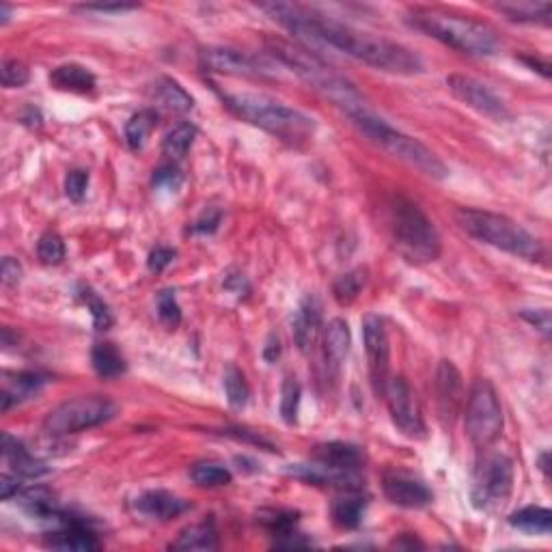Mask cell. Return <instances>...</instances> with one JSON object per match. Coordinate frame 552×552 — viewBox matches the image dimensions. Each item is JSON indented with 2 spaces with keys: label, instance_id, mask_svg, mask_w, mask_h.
Instances as JSON below:
<instances>
[{
  "label": "cell",
  "instance_id": "obj_40",
  "mask_svg": "<svg viewBox=\"0 0 552 552\" xmlns=\"http://www.w3.org/2000/svg\"><path fill=\"white\" fill-rule=\"evenodd\" d=\"M65 242L56 232H45L37 242V257L45 266H59L65 259Z\"/></svg>",
  "mask_w": 552,
  "mask_h": 552
},
{
  "label": "cell",
  "instance_id": "obj_46",
  "mask_svg": "<svg viewBox=\"0 0 552 552\" xmlns=\"http://www.w3.org/2000/svg\"><path fill=\"white\" fill-rule=\"evenodd\" d=\"M520 315L528 321V324L537 328L544 337L550 335V310L548 309H525V310H520Z\"/></svg>",
  "mask_w": 552,
  "mask_h": 552
},
{
  "label": "cell",
  "instance_id": "obj_28",
  "mask_svg": "<svg viewBox=\"0 0 552 552\" xmlns=\"http://www.w3.org/2000/svg\"><path fill=\"white\" fill-rule=\"evenodd\" d=\"M172 550H218V531L214 522L186 527L171 544Z\"/></svg>",
  "mask_w": 552,
  "mask_h": 552
},
{
  "label": "cell",
  "instance_id": "obj_42",
  "mask_svg": "<svg viewBox=\"0 0 552 552\" xmlns=\"http://www.w3.org/2000/svg\"><path fill=\"white\" fill-rule=\"evenodd\" d=\"M28 78H31V74H28V69L25 63L9 59L3 63V69H0V80H3V86H7V89H20V86H25L28 83Z\"/></svg>",
  "mask_w": 552,
  "mask_h": 552
},
{
  "label": "cell",
  "instance_id": "obj_3",
  "mask_svg": "<svg viewBox=\"0 0 552 552\" xmlns=\"http://www.w3.org/2000/svg\"><path fill=\"white\" fill-rule=\"evenodd\" d=\"M270 52L283 65L290 67L293 74H298L304 83H309L320 94H324L332 104L343 108L348 113V117H352L356 113L370 111L365 106L362 95L354 89V84L350 80H345L341 74H337L321 56L315 54V50L301 48V45L283 42V39H270Z\"/></svg>",
  "mask_w": 552,
  "mask_h": 552
},
{
  "label": "cell",
  "instance_id": "obj_16",
  "mask_svg": "<svg viewBox=\"0 0 552 552\" xmlns=\"http://www.w3.org/2000/svg\"><path fill=\"white\" fill-rule=\"evenodd\" d=\"M44 544L48 548L56 550H80L89 552L100 548L95 533L80 518H74L72 514H63V518L52 527L50 533L44 535Z\"/></svg>",
  "mask_w": 552,
  "mask_h": 552
},
{
  "label": "cell",
  "instance_id": "obj_8",
  "mask_svg": "<svg viewBox=\"0 0 552 552\" xmlns=\"http://www.w3.org/2000/svg\"><path fill=\"white\" fill-rule=\"evenodd\" d=\"M117 404L104 395H84L67 399L45 414L44 431L48 436H67L97 428L117 417Z\"/></svg>",
  "mask_w": 552,
  "mask_h": 552
},
{
  "label": "cell",
  "instance_id": "obj_25",
  "mask_svg": "<svg viewBox=\"0 0 552 552\" xmlns=\"http://www.w3.org/2000/svg\"><path fill=\"white\" fill-rule=\"evenodd\" d=\"M350 345H352V335H350V326L345 320H332L324 328V352L328 365L339 367L348 359Z\"/></svg>",
  "mask_w": 552,
  "mask_h": 552
},
{
  "label": "cell",
  "instance_id": "obj_20",
  "mask_svg": "<svg viewBox=\"0 0 552 552\" xmlns=\"http://www.w3.org/2000/svg\"><path fill=\"white\" fill-rule=\"evenodd\" d=\"M462 376L458 367L451 360H440L439 371H436V401H439V412L445 421H453L459 406H462Z\"/></svg>",
  "mask_w": 552,
  "mask_h": 552
},
{
  "label": "cell",
  "instance_id": "obj_14",
  "mask_svg": "<svg viewBox=\"0 0 552 552\" xmlns=\"http://www.w3.org/2000/svg\"><path fill=\"white\" fill-rule=\"evenodd\" d=\"M384 497L397 508L404 509H421L428 508L434 498V494L428 488V483L406 470H390L384 475Z\"/></svg>",
  "mask_w": 552,
  "mask_h": 552
},
{
  "label": "cell",
  "instance_id": "obj_26",
  "mask_svg": "<svg viewBox=\"0 0 552 552\" xmlns=\"http://www.w3.org/2000/svg\"><path fill=\"white\" fill-rule=\"evenodd\" d=\"M498 14H503L511 22H527V25H550L552 5L550 3H531V0H520V3H498Z\"/></svg>",
  "mask_w": 552,
  "mask_h": 552
},
{
  "label": "cell",
  "instance_id": "obj_17",
  "mask_svg": "<svg viewBox=\"0 0 552 552\" xmlns=\"http://www.w3.org/2000/svg\"><path fill=\"white\" fill-rule=\"evenodd\" d=\"M201 63L212 72L232 74V76L257 78L268 74V67L261 65V61L233 48H207L201 52Z\"/></svg>",
  "mask_w": 552,
  "mask_h": 552
},
{
  "label": "cell",
  "instance_id": "obj_21",
  "mask_svg": "<svg viewBox=\"0 0 552 552\" xmlns=\"http://www.w3.org/2000/svg\"><path fill=\"white\" fill-rule=\"evenodd\" d=\"M3 458L11 468V473L25 477V479H37V477L50 473L48 466H45L42 459L34 458L33 453L11 434H3Z\"/></svg>",
  "mask_w": 552,
  "mask_h": 552
},
{
  "label": "cell",
  "instance_id": "obj_38",
  "mask_svg": "<svg viewBox=\"0 0 552 552\" xmlns=\"http://www.w3.org/2000/svg\"><path fill=\"white\" fill-rule=\"evenodd\" d=\"M261 525L268 528L270 533H272L274 539L283 537V535H290L296 531L298 525V511H290V509H268L261 511Z\"/></svg>",
  "mask_w": 552,
  "mask_h": 552
},
{
  "label": "cell",
  "instance_id": "obj_4",
  "mask_svg": "<svg viewBox=\"0 0 552 552\" xmlns=\"http://www.w3.org/2000/svg\"><path fill=\"white\" fill-rule=\"evenodd\" d=\"M408 25L468 56H490L498 50V37L494 28L468 15L423 7L408 14Z\"/></svg>",
  "mask_w": 552,
  "mask_h": 552
},
{
  "label": "cell",
  "instance_id": "obj_33",
  "mask_svg": "<svg viewBox=\"0 0 552 552\" xmlns=\"http://www.w3.org/2000/svg\"><path fill=\"white\" fill-rule=\"evenodd\" d=\"M367 285V270L365 268H354L350 272H345L335 281L332 293H335L339 304H352L356 298L360 296V291Z\"/></svg>",
  "mask_w": 552,
  "mask_h": 552
},
{
  "label": "cell",
  "instance_id": "obj_44",
  "mask_svg": "<svg viewBox=\"0 0 552 552\" xmlns=\"http://www.w3.org/2000/svg\"><path fill=\"white\" fill-rule=\"evenodd\" d=\"M175 255H177L175 249H169V246H155V249L149 252L147 266H149V270H152V272L160 274L164 268L171 266Z\"/></svg>",
  "mask_w": 552,
  "mask_h": 552
},
{
  "label": "cell",
  "instance_id": "obj_53",
  "mask_svg": "<svg viewBox=\"0 0 552 552\" xmlns=\"http://www.w3.org/2000/svg\"><path fill=\"white\" fill-rule=\"evenodd\" d=\"M520 61H522V63H527L528 67H542V69H539V72L544 74V78H548V74H550V72H548V65H546V63H539L537 59H533V56H522Z\"/></svg>",
  "mask_w": 552,
  "mask_h": 552
},
{
  "label": "cell",
  "instance_id": "obj_9",
  "mask_svg": "<svg viewBox=\"0 0 552 552\" xmlns=\"http://www.w3.org/2000/svg\"><path fill=\"white\" fill-rule=\"evenodd\" d=\"M514 490V462L505 453H488L477 464L470 500L473 508L492 514L503 508Z\"/></svg>",
  "mask_w": 552,
  "mask_h": 552
},
{
  "label": "cell",
  "instance_id": "obj_11",
  "mask_svg": "<svg viewBox=\"0 0 552 552\" xmlns=\"http://www.w3.org/2000/svg\"><path fill=\"white\" fill-rule=\"evenodd\" d=\"M384 399H387L390 419L393 425L401 434L412 440H423L428 436V428L421 417V408H419L414 393L408 384L406 378L397 376L389 378L387 387H384Z\"/></svg>",
  "mask_w": 552,
  "mask_h": 552
},
{
  "label": "cell",
  "instance_id": "obj_19",
  "mask_svg": "<svg viewBox=\"0 0 552 552\" xmlns=\"http://www.w3.org/2000/svg\"><path fill=\"white\" fill-rule=\"evenodd\" d=\"M321 332V307L320 302L315 301L313 296L304 298L301 307H298L296 313L291 318V335L293 341H296L298 350L304 354L313 352L315 345L320 343Z\"/></svg>",
  "mask_w": 552,
  "mask_h": 552
},
{
  "label": "cell",
  "instance_id": "obj_2",
  "mask_svg": "<svg viewBox=\"0 0 552 552\" xmlns=\"http://www.w3.org/2000/svg\"><path fill=\"white\" fill-rule=\"evenodd\" d=\"M222 102L240 119L266 130L268 134L281 138L290 145H302L315 134L313 119L266 94H251V91L224 94Z\"/></svg>",
  "mask_w": 552,
  "mask_h": 552
},
{
  "label": "cell",
  "instance_id": "obj_51",
  "mask_svg": "<svg viewBox=\"0 0 552 552\" xmlns=\"http://www.w3.org/2000/svg\"><path fill=\"white\" fill-rule=\"evenodd\" d=\"M279 356H281L279 337L270 335L266 348H263V359H266V362H270V365H272V362H276V359H279Z\"/></svg>",
  "mask_w": 552,
  "mask_h": 552
},
{
  "label": "cell",
  "instance_id": "obj_13",
  "mask_svg": "<svg viewBox=\"0 0 552 552\" xmlns=\"http://www.w3.org/2000/svg\"><path fill=\"white\" fill-rule=\"evenodd\" d=\"M362 343H365L367 362H370V376L376 393H384L389 380V360H390V348H389V335L384 321L380 315L370 313L362 318Z\"/></svg>",
  "mask_w": 552,
  "mask_h": 552
},
{
  "label": "cell",
  "instance_id": "obj_30",
  "mask_svg": "<svg viewBox=\"0 0 552 552\" xmlns=\"http://www.w3.org/2000/svg\"><path fill=\"white\" fill-rule=\"evenodd\" d=\"M153 97L160 106L169 108L172 113H188L192 111L194 102L186 94V89L172 78H160L153 86Z\"/></svg>",
  "mask_w": 552,
  "mask_h": 552
},
{
  "label": "cell",
  "instance_id": "obj_24",
  "mask_svg": "<svg viewBox=\"0 0 552 552\" xmlns=\"http://www.w3.org/2000/svg\"><path fill=\"white\" fill-rule=\"evenodd\" d=\"M313 459L335 466V468L360 470L362 464H365V451L360 447L350 445V442L332 440L315 447Z\"/></svg>",
  "mask_w": 552,
  "mask_h": 552
},
{
  "label": "cell",
  "instance_id": "obj_31",
  "mask_svg": "<svg viewBox=\"0 0 552 552\" xmlns=\"http://www.w3.org/2000/svg\"><path fill=\"white\" fill-rule=\"evenodd\" d=\"M509 525L514 528H520L525 533L533 535H548L552 528V514L550 509L546 508H535V505H528V508L518 509L516 514H511Z\"/></svg>",
  "mask_w": 552,
  "mask_h": 552
},
{
  "label": "cell",
  "instance_id": "obj_41",
  "mask_svg": "<svg viewBox=\"0 0 552 552\" xmlns=\"http://www.w3.org/2000/svg\"><path fill=\"white\" fill-rule=\"evenodd\" d=\"M158 318L166 328H177L182 324V307L172 290H163L158 293Z\"/></svg>",
  "mask_w": 552,
  "mask_h": 552
},
{
  "label": "cell",
  "instance_id": "obj_55",
  "mask_svg": "<svg viewBox=\"0 0 552 552\" xmlns=\"http://www.w3.org/2000/svg\"><path fill=\"white\" fill-rule=\"evenodd\" d=\"M0 9H3V25H7V20H9V7H7V5H3V7H0Z\"/></svg>",
  "mask_w": 552,
  "mask_h": 552
},
{
  "label": "cell",
  "instance_id": "obj_7",
  "mask_svg": "<svg viewBox=\"0 0 552 552\" xmlns=\"http://www.w3.org/2000/svg\"><path fill=\"white\" fill-rule=\"evenodd\" d=\"M350 119H352V123L359 128L360 134L367 136V141L384 149L387 153L395 155L401 163L410 164L412 169L421 171L423 175L431 177V180H445L448 175L447 164L428 145H423L417 138L404 134V132L395 130L389 121L380 119L371 111L356 113Z\"/></svg>",
  "mask_w": 552,
  "mask_h": 552
},
{
  "label": "cell",
  "instance_id": "obj_18",
  "mask_svg": "<svg viewBox=\"0 0 552 552\" xmlns=\"http://www.w3.org/2000/svg\"><path fill=\"white\" fill-rule=\"evenodd\" d=\"M132 508H134L138 516L149 518V520L169 522L180 518L182 514H186L190 509V503L169 490H147L138 494L134 503H132Z\"/></svg>",
  "mask_w": 552,
  "mask_h": 552
},
{
  "label": "cell",
  "instance_id": "obj_10",
  "mask_svg": "<svg viewBox=\"0 0 552 552\" xmlns=\"http://www.w3.org/2000/svg\"><path fill=\"white\" fill-rule=\"evenodd\" d=\"M464 425L468 439L479 448L490 447L503 431V408L490 380H475L466 404Z\"/></svg>",
  "mask_w": 552,
  "mask_h": 552
},
{
  "label": "cell",
  "instance_id": "obj_6",
  "mask_svg": "<svg viewBox=\"0 0 552 552\" xmlns=\"http://www.w3.org/2000/svg\"><path fill=\"white\" fill-rule=\"evenodd\" d=\"M456 221L470 238L479 240L483 244L494 246V249L509 252L514 257L528 259V261L544 259L542 242L528 233L522 224H518L508 216L459 207L456 212Z\"/></svg>",
  "mask_w": 552,
  "mask_h": 552
},
{
  "label": "cell",
  "instance_id": "obj_32",
  "mask_svg": "<svg viewBox=\"0 0 552 552\" xmlns=\"http://www.w3.org/2000/svg\"><path fill=\"white\" fill-rule=\"evenodd\" d=\"M155 125H158V113L152 111V108L136 113L134 117L125 123V143H128V147L134 149V152L145 147V143L149 141V136H152Z\"/></svg>",
  "mask_w": 552,
  "mask_h": 552
},
{
  "label": "cell",
  "instance_id": "obj_48",
  "mask_svg": "<svg viewBox=\"0 0 552 552\" xmlns=\"http://www.w3.org/2000/svg\"><path fill=\"white\" fill-rule=\"evenodd\" d=\"M221 218H222V214L218 210L205 212V214L192 224V229H190V232H192V233H214L218 229V224H221Z\"/></svg>",
  "mask_w": 552,
  "mask_h": 552
},
{
  "label": "cell",
  "instance_id": "obj_35",
  "mask_svg": "<svg viewBox=\"0 0 552 552\" xmlns=\"http://www.w3.org/2000/svg\"><path fill=\"white\" fill-rule=\"evenodd\" d=\"M190 479L199 488H222L233 481L232 470L214 462H199L190 468Z\"/></svg>",
  "mask_w": 552,
  "mask_h": 552
},
{
  "label": "cell",
  "instance_id": "obj_29",
  "mask_svg": "<svg viewBox=\"0 0 552 552\" xmlns=\"http://www.w3.org/2000/svg\"><path fill=\"white\" fill-rule=\"evenodd\" d=\"M91 365H94L97 376L104 380L119 378L121 373H125L123 354L114 348V343L108 341L95 343L94 352H91Z\"/></svg>",
  "mask_w": 552,
  "mask_h": 552
},
{
  "label": "cell",
  "instance_id": "obj_52",
  "mask_svg": "<svg viewBox=\"0 0 552 552\" xmlns=\"http://www.w3.org/2000/svg\"><path fill=\"white\" fill-rule=\"evenodd\" d=\"M395 548H423V542H419L417 537H412L410 533H404L399 539H395L393 542Z\"/></svg>",
  "mask_w": 552,
  "mask_h": 552
},
{
  "label": "cell",
  "instance_id": "obj_15",
  "mask_svg": "<svg viewBox=\"0 0 552 552\" xmlns=\"http://www.w3.org/2000/svg\"><path fill=\"white\" fill-rule=\"evenodd\" d=\"M287 475L296 477L313 486H332L339 490H360L362 486V475L360 470H343L335 468V466L318 462H304V464H291L287 466Z\"/></svg>",
  "mask_w": 552,
  "mask_h": 552
},
{
  "label": "cell",
  "instance_id": "obj_37",
  "mask_svg": "<svg viewBox=\"0 0 552 552\" xmlns=\"http://www.w3.org/2000/svg\"><path fill=\"white\" fill-rule=\"evenodd\" d=\"M301 397H302L301 382H298L293 376H287L283 380V387H281V404H279L281 419H283L287 425H296V421H298Z\"/></svg>",
  "mask_w": 552,
  "mask_h": 552
},
{
  "label": "cell",
  "instance_id": "obj_39",
  "mask_svg": "<svg viewBox=\"0 0 552 552\" xmlns=\"http://www.w3.org/2000/svg\"><path fill=\"white\" fill-rule=\"evenodd\" d=\"M78 296L80 301L86 304V309L91 310V315H94L95 330H108V328L113 326V313L111 309H108V304L104 302L91 287H80Z\"/></svg>",
  "mask_w": 552,
  "mask_h": 552
},
{
  "label": "cell",
  "instance_id": "obj_27",
  "mask_svg": "<svg viewBox=\"0 0 552 552\" xmlns=\"http://www.w3.org/2000/svg\"><path fill=\"white\" fill-rule=\"evenodd\" d=\"M367 511V497L359 490H345V497H339L332 503V520L341 528H359Z\"/></svg>",
  "mask_w": 552,
  "mask_h": 552
},
{
  "label": "cell",
  "instance_id": "obj_50",
  "mask_svg": "<svg viewBox=\"0 0 552 552\" xmlns=\"http://www.w3.org/2000/svg\"><path fill=\"white\" fill-rule=\"evenodd\" d=\"M80 9L102 11V14H111V11H114V14H123V11L138 9V5H84V7H80Z\"/></svg>",
  "mask_w": 552,
  "mask_h": 552
},
{
  "label": "cell",
  "instance_id": "obj_5",
  "mask_svg": "<svg viewBox=\"0 0 552 552\" xmlns=\"http://www.w3.org/2000/svg\"><path fill=\"white\" fill-rule=\"evenodd\" d=\"M387 222L395 251L408 263L423 266L440 257L442 244L434 222L410 199L395 194L387 205Z\"/></svg>",
  "mask_w": 552,
  "mask_h": 552
},
{
  "label": "cell",
  "instance_id": "obj_36",
  "mask_svg": "<svg viewBox=\"0 0 552 552\" xmlns=\"http://www.w3.org/2000/svg\"><path fill=\"white\" fill-rule=\"evenodd\" d=\"M194 136H197V128L192 123H180L177 128H172L163 143L164 155H169L172 160H182L188 153V149L192 147Z\"/></svg>",
  "mask_w": 552,
  "mask_h": 552
},
{
  "label": "cell",
  "instance_id": "obj_54",
  "mask_svg": "<svg viewBox=\"0 0 552 552\" xmlns=\"http://www.w3.org/2000/svg\"><path fill=\"white\" fill-rule=\"evenodd\" d=\"M539 468H542L544 475L548 477V453H542V458H539Z\"/></svg>",
  "mask_w": 552,
  "mask_h": 552
},
{
  "label": "cell",
  "instance_id": "obj_34",
  "mask_svg": "<svg viewBox=\"0 0 552 552\" xmlns=\"http://www.w3.org/2000/svg\"><path fill=\"white\" fill-rule=\"evenodd\" d=\"M222 387H224V395H227L229 406L235 408V410H240V408H244L246 404H249V397H251L249 382H246L244 373H242L235 365H229L227 370H224Z\"/></svg>",
  "mask_w": 552,
  "mask_h": 552
},
{
  "label": "cell",
  "instance_id": "obj_43",
  "mask_svg": "<svg viewBox=\"0 0 552 552\" xmlns=\"http://www.w3.org/2000/svg\"><path fill=\"white\" fill-rule=\"evenodd\" d=\"M86 188H89V172L83 169H74L67 172L65 177V194L72 201H83L86 194Z\"/></svg>",
  "mask_w": 552,
  "mask_h": 552
},
{
  "label": "cell",
  "instance_id": "obj_22",
  "mask_svg": "<svg viewBox=\"0 0 552 552\" xmlns=\"http://www.w3.org/2000/svg\"><path fill=\"white\" fill-rule=\"evenodd\" d=\"M44 384L45 378L42 373H34V371L5 373L3 390H0V397H3V412H7L11 406L33 399V397L44 389Z\"/></svg>",
  "mask_w": 552,
  "mask_h": 552
},
{
  "label": "cell",
  "instance_id": "obj_47",
  "mask_svg": "<svg viewBox=\"0 0 552 552\" xmlns=\"http://www.w3.org/2000/svg\"><path fill=\"white\" fill-rule=\"evenodd\" d=\"M0 272H3V283L7 287H15L22 281V276H25L22 263L14 257L3 259V268H0Z\"/></svg>",
  "mask_w": 552,
  "mask_h": 552
},
{
  "label": "cell",
  "instance_id": "obj_49",
  "mask_svg": "<svg viewBox=\"0 0 552 552\" xmlns=\"http://www.w3.org/2000/svg\"><path fill=\"white\" fill-rule=\"evenodd\" d=\"M20 479H22V477L15 475V473H3V475H0V497H3V500L14 498L22 492Z\"/></svg>",
  "mask_w": 552,
  "mask_h": 552
},
{
  "label": "cell",
  "instance_id": "obj_45",
  "mask_svg": "<svg viewBox=\"0 0 552 552\" xmlns=\"http://www.w3.org/2000/svg\"><path fill=\"white\" fill-rule=\"evenodd\" d=\"M180 183H182V172L177 166L166 164V166H160V169L153 172V186L175 190Z\"/></svg>",
  "mask_w": 552,
  "mask_h": 552
},
{
  "label": "cell",
  "instance_id": "obj_12",
  "mask_svg": "<svg viewBox=\"0 0 552 552\" xmlns=\"http://www.w3.org/2000/svg\"><path fill=\"white\" fill-rule=\"evenodd\" d=\"M447 86L459 102H464L466 106L473 108L483 117H490L494 121H505L509 117L508 104L503 102V97L494 94L490 86L483 84L481 80L464 76V74H451L447 78Z\"/></svg>",
  "mask_w": 552,
  "mask_h": 552
},
{
  "label": "cell",
  "instance_id": "obj_1",
  "mask_svg": "<svg viewBox=\"0 0 552 552\" xmlns=\"http://www.w3.org/2000/svg\"><path fill=\"white\" fill-rule=\"evenodd\" d=\"M261 11H266L274 22H279L302 44L328 45V48L343 52V54L352 56V59L370 67H376L380 72L414 76L425 69L421 56L406 45L341 25V22L330 20L328 15L301 7V5L270 3L261 5Z\"/></svg>",
  "mask_w": 552,
  "mask_h": 552
},
{
  "label": "cell",
  "instance_id": "obj_23",
  "mask_svg": "<svg viewBox=\"0 0 552 552\" xmlns=\"http://www.w3.org/2000/svg\"><path fill=\"white\" fill-rule=\"evenodd\" d=\"M50 84L59 91H69V94H94L97 80L91 69H86L78 63H67V65H59L52 69Z\"/></svg>",
  "mask_w": 552,
  "mask_h": 552
}]
</instances>
